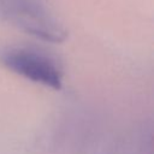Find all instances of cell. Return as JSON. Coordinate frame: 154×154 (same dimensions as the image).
Wrapping results in <instances>:
<instances>
[{
  "mask_svg": "<svg viewBox=\"0 0 154 154\" xmlns=\"http://www.w3.org/2000/svg\"><path fill=\"white\" fill-rule=\"evenodd\" d=\"M0 18L46 42H63L67 32L43 0H0Z\"/></svg>",
  "mask_w": 154,
  "mask_h": 154,
  "instance_id": "1",
  "label": "cell"
},
{
  "mask_svg": "<svg viewBox=\"0 0 154 154\" xmlns=\"http://www.w3.org/2000/svg\"><path fill=\"white\" fill-rule=\"evenodd\" d=\"M0 64L11 72L46 88H63L64 72L60 64L41 49L28 46L2 47Z\"/></svg>",
  "mask_w": 154,
  "mask_h": 154,
  "instance_id": "2",
  "label": "cell"
}]
</instances>
